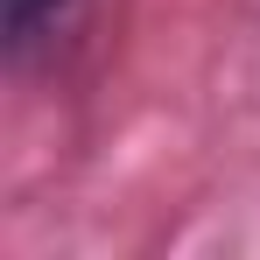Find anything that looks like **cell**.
I'll return each mask as SVG.
<instances>
[{
  "label": "cell",
  "instance_id": "6da1fadb",
  "mask_svg": "<svg viewBox=\"0 0 260 260\" xmlns=\"http://www.w3.org/2000/svg\"><path fill=\"white\" fill-rule=\"evenodd\" d=\"M49 7H56V0H7V36H14V43H28V28L43 21Z\"/></svg>",
  "mask_w": 260,
  "mask_h": 260
}]
</instances>
